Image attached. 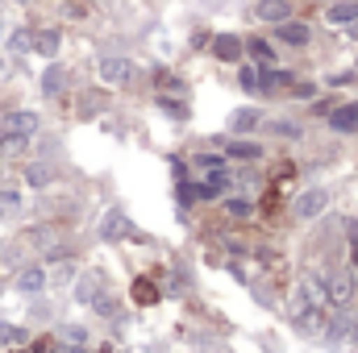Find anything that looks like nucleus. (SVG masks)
I'll return each mask as SVG.
<instances>
[{
  "label": "nucleus",
  "instance_id": "f257e3e1",
  "mask_svg": "<svg viewBox=\"0 0 358 353\" xmlns=\"http://www.w3.org/2000/svg\"><path fill=\"white\" fill-rule=\"evenodd\" d=\"M292 324H296L300 337H321V333H325V312L296 295V303H292Z\"/></svg>",
  "mask_w": 358,
  "mask_h": 353
},
{
  "label": "nucleus",
  "instance_id": "f03ea898",
  "mask_svg": "<svg viewBox=\"0 0 358 353\" xmlns=\"http://www.w3.org/2000/svg\"><path fill=\"white\" fill-rule=\"evenodd\" d=\"M325 208H329V187H308V191H300L296 204H292L296 220H317Z\"/></svg>",
  "mask_w": 358,
  "mask_h": 353
},
{
  "label": "nucleus",
  "instance_id": "7ed1b4c3",
  "mask_svg": "<svg viewBox=\"0 0 358 353\" xmlns=\"http://www.w3.org/2000/svg\"><path fill=\"white\" fill-rule=\"evenodd\" d=\"M96 71H100V80H104V84H113V88H117V84H129L134 63H129V59H121V54H108V59H100V67H96Z\"/></svg>",
  "mask_w": 358,
  "mask_h": 353
},
{
  "label": "nucleus",
  "instance_id": "20e7f679",
  "mask_svg": "<svg viewBox=\"0 0 358 353\" xmlns=\"http://www.w3.org/2000/svg\"><path fill=\"white\" fill-rule=\"evenodd\" d=\"M208 46H213V59H217V63H238L242 50H246V42H242L238 33H217Z\"/></svg>",
  "mask_w": 358,
  "mask_h": 353
},
{
  "label": "nucleus",
  "instance_id": "39448f33",
  "mask_svg": "<svg viewBox=\"0 0 358 353\" xmlns=\"http://www.w3.org/2000/svg\"><path fill=\"white\" fill-rule=\"evenodd\" d=\"M296 295H300V299H308L313 308L329 312V287H325L317 274H304V278H300V287H296Z\"/></svg>",
  "mask_w": 358,
  "mask_h": 353
},
{
  "label": "nucleus",
  "instance_id": "423d86ee",
  "mask_svg": "<svg viewBox=\"0 0 358 353\" xmlns=\"http://www.w3.org/2000/svg\"><path fill=\"white\" fill-rule=\"evenodd\" d=\"M329 303L334 308H350L355 303V274H329Z\"/></svg>",
  "mask_w": 358,
  "mask_h": 353
},
{
  "label": "nucleus",
  "instance_id": "0eeeda50",
  "mask_svg": "<svg viewBox=\"0 0 358 353\" xmlns=\"http://www.w3.org/2000/svg\"><path fill=\"white\" fill-rule=\"evenodd\" d=\"M263 125V112L259 108H234L229 112V133L234 137H246V133H255Z\"/></svg>",
  "mask_w": 358,
  "mask_h": 353
},
{
  "label": "nucleus",
  "instance_id": "6e6552de",
  "mask_svg": "<svg viewBox=\"0 0 358 353\" xmlns=\"http://www.w3.org/2000/svg\"><path fill=\"white\" fill-rule=\"evenodd\" d=\"M225 187H229V171H208L196 183V200H217V195H225Z\"/></svg>",
  "mask_w": 358,
  "mask_h": 353
},
{
  "label": "nucleus",
  "instance_id": "1a4fd4ad",
  "mask_svg": "<svg viewBox=\"0 0 358 353\" xmlns=\"http://www.w3.org/2000/svg\"><path fill=\"white\" fill-rule=\"evenodd\" d=\"M296 80L287 75V71H275V67H259V91L263 96H279L283 88H292Z\"/></svg>",
  "mask_w": 358,
  "mask_h": 353
},
{
  "label": "nucleus",
  "instance_id": "9d476101",
  "mask_svg": "<svg viewBox=\"0 0 358 353\" xmlns=\"http://www.w3.org/2000/svg\"><path fill=\"white\" fill-rule=\"evenodd\" d=\"M125 233H129V216H125L121 208H113V212L100 220V237H104V241H121Z\"/></svg>",
  "mask_w": 358,
  "mask_h": 353
},
{
  "label": "nucleus",
  "instance_id": "9b49d317",
  "mask_svg": "<svg viewBox=\"0 0 358 353\" xmlns=\"http://www.w3.org/2000/svg\"><path fill=\"white\" fill-rule=\"evenodd\" d=\"M329 125H334L338 133H355V129H358V100H350V104H338V108L329 112Z\"/></svg>",
  "mask_w": 358,
  "mask_h": 353
},
{
  "label": "nucleus",
  "instance_id": "f8f14e48",
  "mask_svg": "<svg viewBox=\"0 0 358 353\" xmlns=\"http://www.w3.org/2000/svg\"><path fill=\"white\" fill-rule=\"evenodd\" d=\"M100 295H104V274L88 270V274L80 278V287H76V299H80V303H96Z\"/></svg>",
  "mask_w": 358,
  "mask_h": 353
},
{
  "label": "nucleus",
  "instance_id": "ddd939ff",
  "mask_svg": "<svg viewBox=\"0 0 358 353\" xmlns=\"http://www.w3.org/2000/svg\"><path fill=\"white\" fill-rule=\"evenodd\" d=\"M4 129L29 137V133H38V112H25V108H21V112H8V117H4Z\"/></svg>",
  "mask_w": 358,
  "mask_h": 353
},
{
  "label": "nucleus",
  "instance_id": "4468645a",
  "mask_svg": "<svg viewBox=\"0 0 358 353\" xmlns=\"http://www.w3.org/2000/svg\"><path fill=\"white\" fill-rule=\"evenodd\" d=\"M42 287H46V270H42V266H25V270L17 274V291H21V295H38Z\"/></svg>",
  "mask_w": 358,
  "mask_h": 353
},
{
  "label": "nucleus",
  "instance_id": "2eb2a0df",
  "mask_svg": "<svg viewBox=\"0 0 358 353\" xmlns=\"http://www.w3.org/2000/svg\"><path fill=\"white\" fill-rule=\"evenodd\" d=\"M255 17H259V21H275V25H279V21H287V17H292V4H287V0H259Z\"/></svg>",
  "mask_w": 358,
  "mask_h": 353
},
{
  "label": "nucleus",
  "instance_id": "dca6fc26",
  "mask_svg": "<svg viewBox=\"0 0 358 353\" xmlns=\"http://www.w3.org/2000/svg\"><path fill=\"white\" fill-rule=\"evenodd\" d=\"M279 38H283L287 46H308V38H313V33H308V25H304V21H292V17H287V21H279Z\"/></svg>",
  "mask_w": 358,
  "mask_h": 353
},
{
  "label": "nucleus",
  "instance_id": "f3484780",
  "mask_svg": "<svg viewBox=\"0 0 358 353\" xmlns=\"http://www.w3.org/2000/svg\"><path fill=\"white\" fill-rule=\"evenodd\" d=\"M63 88H67V67H63V63H50V67L42 71V91H46V96H59Z\"/></svg>",
  "mask_w": 358,
  "mask_h": 353
},
{
  "label": "nucleus",
  "instance_id": "a211bd4d",
  "mask_svg": "<svg viewBox=\"0 0 358 353\" xmlns=\"http://www.w3.org/2000/svg\"><path fill=\"white\" fill-rule=\"evenodd\" d=\"M355 21H358V4H355V0L329 4V25H355Z\"/></svg>",
  "mask_w": 358,
  "mask_h": 353
},
{
  "label": "nucleus",
  "instance_id": "6ab92c4d",
  "mask_svg": "<svg viewBox=\"0 0 358 353\" xmlns=\"http://www.w3.org/2000/svg\"><path fill=\"white\" fill-rule=\"evenodd\" d=\"M246 50H250V59H255L259 67H275V46H271V42L250 38V42H246Z\"/></svg>",
  "mask_w": 358,
  "mask_h": 353
},
{
  "label": "nucleus",
  "instance_id": "aec40b11",
  "mask_svg": "<svg viewBox=\"0 0 358 353\" xmlns=\"http://www.w3.org/2000/svg\"><path fill=\"white\" fill-rule=\"evenodd\" d=\"M34 50L46 54V59H55V54H59V33H55V29H38V33H34Z\"/></svg>",
  "mask_w": 358,
  "mask_h": 353
},
{
  "label": "nucleus",
  "instance_id": "412c9836",
  "mask_svg": "<svg viewBox=\"0 0 358 353\" xmlns=\"http://www.w3.org/2000/svg\"><path fill=\"white\" fill-rule=\"evenodd\" d=\"M350 329H355V320H350L346 312H334V316H329V324H325V333H329V341H342V337H346Z\"/></svg>",
  "mask_w": 358,
  "mask_h": 353
},
{
  "label": "nucleus",
  "instance_id": "4be33fe9",
  "mask_svg": "<svg viewBox=\"0 0 358 353\" xmlns=\"http://www.w3.org/2000/svg\"><path fill=\"white\" fill-rule=\"evenodd\" d=\"M25 183H29V187H46V183H55V167H42V163H34V167L25 171Z\"/></svg>",
  "mask_w": 358,
  "mask_h": 353
},
{
  "label": "nucleus",
  "instance_id": "5701e85b",
  "mask_svg": "<svg viewBox=\"0 0 358 353\" xmlns=\"http://www.w3.org/2000/svg\"><path fill=\"white\" fill-rule=\"evenodd\" d=\"M8 50H13V54L34 50V33H29V29H13V33H8Z\"/></svg>",
  "mask_w": 358,
  "mask_h": 353
},
{
  "label": "nucleus",
  "instance_id": "b1692460",
  "mask_svg": "<svg viewBox=\"0 0 358 353\" xmlns=\"http://www.w3.org/2000/svg\"><path fill=\"white\" fill-rule=\"evenodd\" d=\"M229 154H234V158L255 163V158H263V146H255V142H229Z\"/></svg>",
  "mask_w": 358,
  "mask_h": 353
},
{
  "label": "nucleus",
  "instance_id": "393cba45",
  "mask_svg": "<svg viewBox=\"0 0 358 353\" xmlns=\"http://www.w3.org/2000/svg\"><path fill=\"white\" fill-rule=\"evenodd\" d=\"M67 345H80L84 350V341H88V329H80V324H63V333H59Z\"/></svg>",
  "mask_w": 358,
  "mask_h": 353
},
{
  "label": "nucleus",
  "instance_id": "a878e982",
  "mask_svg": "<svg viewBox=\"0 0 358 353\" xmlns=\"http://www.w3.org/2000/svg\"><path fill=\"white\" fill-rule=\"evenodd\" d=\"M134 287H138V291H134V295H138V303H155V299H159V291H155V283H146V278H138Z\"/></svg>",
  "mask_w": 358,
  "mask_h": 353
},
{
  "label": "nucleus",
  "instance_id": "bb28decb",
  "mask_svg": "<svg viewBox=\"0 0 358 353\" xmlns=\"http://www.w3.org/2000/svg\"><path fill=\"white\" fill-rule=\"evenodd\" d=\"M225 212H229V216H238V220H246V216H250L255 208H250L246 200H229V204H225Z\"/></svg>",
  "mask_w": 358,
  "mask_h": 353
},
{
  "label": "nucleus",
  "instance_id": "cd10ccee",
  "mask_svg": "<svg viewBox=\"0 0 358 353\" xmlns=\"http://www.w3.org/2000/svg\"><path fill=\"white\" fill-rule=\"evenodd\" d=\"M238 80H242V88H246V91H259V67H242V75H238Z\"/></svg>",
  "mask_w": 358,
  "mask_h": 353
},
{
  "label": "nucleus",
  "instance_id": "c85d7f7f",
  "mask_svg": "<svg viewBox=\"0 0 358 353\" xmlns=\"http://www.w3.org/2000/svg\"><path fill=\"white\" fill-rule=\"evenodd\" d=\"M159 108H163V112H171L176 121H183V117H187V108H183V104H176V100H167V96H159Z\"/></svg>",
  "mask_w": 358,
  "mask_h": 353
},
{
  "label": "nucleus",
  "instance_id": "c756f323",
  "mask_svg": "<svg viewBox=\"0 0 358 353\" xmlns=\"http://www.w3.org/2000/svg\"><path fill=\"white\" fill-rule=\"evenodd\" d=\"M196 167L208 175V171H225V158H196Z\"/></svg>",
  "mask_w": 358,
  "mask_h": 353
},
{
  "label": "nucleus",
  "instance_id": "7c9ffc66",
  "mask_svg": "<svg viewBox=\"0 0 358 353\" xmlns=\"http://www.w3.org/2000/svg\"><path fill=\"white\" fill-rule=\"evenodd\" d=\"M159 88L163 91H179V96H183V84H179L176 75H163V71H159Z\"/></svg>",
  "mask_w": 358,
  "mask_h": 353
},
{
  "label": "nucleus",
  "instance_id": "2f4dec72",
  "mask_svg": "<svg viewBox=\"0 0 358 353\" xmlns=\"http://www.w3.org/2000/svg\"><path fill=\"white\" fill-rule=\"evenodd\" d=\"M275 133H283V137H300V125H292V121H275Z\"/></svg>",
  "mask_w": 358,
  "mask_h": 353
},
{
  "label": "nucleus",
  "instance_id": "473e14b6",
  "mask_svg": "<svg viewBox=\"0 0 358 353\" xmlns=\"http://www.w3.org/2000/svg\"><path fill=\"white\" fill-rule=\"evenodd\" d=\"M0 341H13V345H17V341H25V333H21V329H8V324H4V329H0Z\"/></svg>",
  "mask_w": 358,
  "mask_h": 353
},
{
  "label": "nucleus",
  "instance_id": "72a5a7b5",
  "mask_svg": "<svg viewBox=\"0 0 358 353\" xmlns=\"http://www.w3.org/2000/svg\"><path fill=\"white\" fill-rule=\"evenodd\" d=\"M292 91H296L300 100H313V96H317V88H313V84H292Z\"/></svg>",
  "mask_w": 358,
  "mask_h": 353
},
{
  "label": "nucleus",
  "instance_id": "f704fd0d",
  "mask_svg": "<svg viewBox=\"0 0 358 353\" xmlns=\"http://www.w3.org/2000/svg\"><path fill=\"white\" fill-rule=\"evenodd\" d=\"M0 208H17V191H0Z\"/></svg>",
  "mask_w": 358,
  "mask_h": 353
},
{
  "label": "nucleus",
  "instance_id": "c9c22d12",
  "mask_svg": "<svg viewBox=\"0 0 358 353\" xmlns=\"http://www.w3.org/2000/svg\"><path fill=\"white\" fill-rule=\"evenodd\" d=\"M355 291H358V270H355Z\"/></svg>",
  "mask_w": 358,
  "mask_h": 353
},
{
  "label": "nucleus",
  "instance_id": "e433bc0d",
  "mask_svg": "<svg viewBox=\"0 0 358 353\" xmlns=\"http://www.w3.org/2000/svg\"><path fill=\"white\" fill-rule=\"evenodd\" d=\"M17 4H29V0H17Z\"/></svg>",
  "mask_w": 358,
  "mask_h": 353
}]
</instances>
